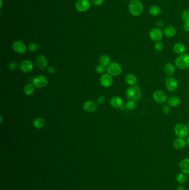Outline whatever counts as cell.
<instances>
[{
    "label": "cell",
    "instance_id": "cell-1",
    "mask_svg": "<svg viewBox=\"0 0 189 190\" xmlns=\"http://www.w3.org/2000/svg\"><path fill=\"white\" fill-rule=\"evenodd\" d=\"M128 9L132 16L138 17L143 13L144 6L140 0H131L128 6Z\"/></svg>",
    "mask_w": 189,
    "mask_h": 190
},
{
    "label": "cell",
    "instance_id": "cell-2",
    "mask_svg": "<svg viewBox=\"0 0 189 190\" xmlns=\"http://www.w3.org/2000/svg\"><path fill=\"white\" fill-rule=\"evenodd\" d=\"M126 96L129 100L138 101L139 99H141V91L140 90L138 86H131L127 90Z\"/></svg>",
    "mask_w": 189,
    "mask_h": 190
},
{
    "label": "cell",
    "instance_id": "cell-3",
    "mask_svg": "<svg viewBox=\"0 0 189 190\" xmlns=\"http://www.w3.org/2000/svg\"><path fill=\"white\" fill-rule=\"evenodd\" d=\"M176 66L180 70H187L189 68V54H182L179 55L175 60V61Z\"/></svg>",
    "mask_w": 189,
    "mask_h": 190
},
{
    "label": "cell",
    "instance_id": "cell-4",
    "mask_svg": "<svg viewBox=\"0 0 189 190\" xmlns=\"http://www.w3.org/2000/svg\"><path fill=\"white\" fill-rule=\"evenodd\" d=\"M107 73L113 76H117L120 75L122 71V68L119 64L115 62H110L107 66Z\"/></svg>",
    "mask_w": 189,
    "mask_h": 190
},
{
    "label": "cell",
    "instance_id": "cell-5",
    "mask_svg": "<svg viewBox=\"0 0 189 190\" xmlns=\"http://www.w3.org/2000/svg\"><path fill=\"white\" fill-rule=\"evenodd\" d=\"M174 132L178 137L184 139L189 135V129L183 123H178L174 127Z\"/></svg>",
    "mask_w": 189,
    "mask_h": 190
},
{
    "label": "cell",
    "instance_id": "cell-6",
    "mask_svg": "<svg viewBox=\"0 0 189 190\" xmlns=\"http://www.w3.org/2000/svg\"><path fill=\"white\" fill-rule=\"evenodd\" d=\"M165 86L168 91L173 92L177 90L178 87V82L174 77H168L165 80Z\"/></svg>",
    "mask_w": 189,
    "mask_h": 190
},
{
    "label": "cell",
    "instance_id": "cell-7",
    "mask_svg": "<svg viewBox=\"0 0 189 190\" xmlns=\"http://www.w3.org/2000/svg\"><path fill=\"white\" fill-rule=\"evenodd\" d=\"M163 34V32L160 29L153 28L149 32V38L154 42H158L162 40Z\"/></svg>",
    "mask_w": 189,
    "mask_h": 190
},
{
    "label": "cell",
    "instance_id": "cell-8",
    "mask_svg": "<svg viewBox=\"0 0 189 190\" xmlns=\"http://www.w3.org/2000/svg\"><path fill=\"white\" fill-rule=\"evenodd\" d=\"M152 97L155 101L159 104H164L167 99L166 95L164 92L161 90L155 91L152 94Z\"/></svg>",
    "mask_w": 189,
    "mask_h": 190
},
{
    "label": "cell",
    "instance_id": "cell-9",
    "mask_svg": "<svg viewBox=\"0 0 189 190\" xmlns=\"http://www.w3.org/2000/svg\"><path fill=\"white\" fill-rule=\"evenodd\" d=\"M48 83V80L45 76L43 75H40L33 79V84L38 88H42L45 87Z\"/></svg>",
    "mask_w": 189,
    "mask_h": 190
},
{
    "label": "cell",
    "instance_id": "cell-10",
    "mask_svg": "<svg viewBox=\"0 0 189 190\" xmlns=\"http://www.w3.org/2000/svg\"><path fill=\"white\" fill-rule=\"evenodd\" d=\"M75 7L77 11L85 12L88 11L91 7V3L89 0H78Z\"/></svg>",
    "mask_w": 189,
    "mask_h": 190
},
{
    "label": "cell",
    "instance_id": "cell-11",
    "mask_svg": "<svg viewBox=\"0 0 189 190\" xmlns=\"http://www.w3.org/2000/svg\"><path fill=\"white\" fill-rule=\"evenodd\" d=\"M100 82L102 86L104 87H109L112 85L113 80L111 75L108 73H105L101 76Z\"/></svg>",
    "mask_w": 189,
    "mask_h": 190
},
{
    "label": "cell",
    "instance_id": "cell-12",
    "mask_svg": "<svg viewBox=\"0 0 189 190\" xmlns=\"http://www.w3.org/2000/svg\"><path fill=\"white\" fill-rule=\"evenodd\" d=\"M13 48L14 51L19 54H24L26 51V46L21 41H16L13 43Z\"/></svg>",
    "mask_w": 189,
    "mask_h": 190
},
{
    "label": "cell",
    "instance_id": "cell-13",
    "mask_svg": "<svg viewBox=\"0 0 189 190\" xmlns=\"http://www.w3.org/2000/svg\"><path fill=\"white\" fill-rule=\"evenodd\" d=\"M36 64H37V67L41 70H45L48 64L47 60L45 56L40 55L37 57L36 60Z\"/></svg>",
    "mask_w": 189,
    "mask_h": 190
},
{
    "label": "cell",
    "instance_id": "cell-14",
    "mask_svg": "<svg viewBox=\"0 0 189 190\" xmlns=\"http://www.w3.org/2000/svg\"><path fill=\"white\" fill-rule=\"evenodd\" d=\"M20 69L24 73H29L33 68V64L31 61L29 60H24L20 64Z\"/></svg>",
    "mask_w": 189,
    "mask_h": 190
},
{
    "label": "cell",
    "instance_id": "cell-15",
    "mask_svg": "<svg viewBox=\"0 0 189 190\" xmlns=\"http://www.w3.org/2000/svg\"><path fill=\"white\" fill-rule=\"evenodd\" d=\"M123 100L119 96H113L110 100V104L112 107L116 109H119L123 106Z\"/></svg>",
    "mask_w": 189,
    "mask_h": 190
},
{
    "label": "cell",
    "instance_id": "cell-16",
    "mask_svg": "<svg viewBox=\"0 0 189 190\" xmlns=\"http://www.w3.org/2000/svg\"><path fill=\"white\" fill-rule=\"evenodd\" d=\"M83 108L88 113H93L97 109L98 106L96 102L89 101L84 104Z\"/></svg>",
    "mask_w": 189,
    "mask_h": 190
},
{
    "label": "cell",
    "instance_id": "cell-17",
    "mask_svg": "<svg viewBox=\"0 0 189 190\" xmlns=\"http://www.w3.org/2000/svg\"><path fill=\"white\" fill-rule=\"evenodd\" d=\"M163 33L168 38H173L176 34V29L172 25H168L163 29Z\"/></svg>",
    "mask_w": 189,
    "mask_h": 190
},
{
    "label": "cell",
    "instance_id": "cell-18",
    "mask_svg": "<svg viewBox=\"0 0 189 190\" xmlns=\"http://www.w3.org/2000/svg\"><path fill=\"white\" fill-rule=\"evenodd\" d=\"M187 144V141L183 138L178 137L174 141L173 146L177 150H182L186 147Z\"/></svg>",
    "mask_w": 189,
    "mask_h": 190
},
{
    "label": "cell",
    "instance_id": "cell-19",
    "mask_svg": "<svg viewBox=\"0 0 189 190\" xmlns=\"http://www.w3.org/2000/svg\"><path fill=\"white\" fill-rule=\"evenodd\" d=\"M180 168L185 174H189V158L183 159L180 162Z\"/></svg>",
    "mask_w": 189,
    "mask_h": 190
},
{
    "label": "cell",
    "instance_id": "cell-20",
    "mask_svg": "<svg viewBox=\"0 0 189 190\" xmlns=\"http://www.w3.org/2000/svg\"><path fill=\"white\" fill-rule=\"evenodd\" d=\"M173 50L176 54L180 55L185 53L187 51V47L183 43H176L174 45Z\"/></svg>",
    "mask_w": 189,
    "mask_h": 190
},
{
    "label": "cell",
    "instance_id": "cell-21",
    "mask_svg": "<svg viewBox=\"0 0 189 190\" xmlns=\"http://www.w3.org/2000/svg\"><path fill=\"white\" fill-rule=\"evenodd\" d=\"M125 81L126 83L130 86H135L137 82V78L135 75L133 73H128L126 75L125 77Z\"/></svg>",
    "mask_w": 189,
    "mask_h": 190
},
{
    "label": "cell",
    "instance_id": "cell-22",
    "mask_svg": "<svg viewBox=\"0 0 189 190\" xmlns=\"http://www.w3.org/2000/svg\"><path fill=\"white\" fill-rule=\"evenodd\" d=\"M164 71L165 73L169 76L174 75L175 72V65L172 63H168L165 64L164 66Z\"/></svg>",
    "mask_w": 189,
    "mask_h": 190
},
{
    "label": "cell",
    "instance_id": "cell-23",
    "mask_svg": "<svg viewBox=\"0 0 189 190\" xmlns=\"http://www.w3.org/2000/svg\"><path fill=\"white\" fill-rule=\"evenodd\" d=\"M162 12V10L160 6L154 5L151 6L149 9V13L152 16H157L160 15Z\"/></svg>",
    "mask_w": 189,
    "mask_h": 190
},
{
    "label": "cell",
    "instance_id": "cell-24",
    "mask_svg": "<svg viewBox=\"0 0 189 190\" xmlns=\"http://www.w3.org/2000/svg\"><path fill=\"white\" fill-rule=\"evenodd\" d=\"M168 104L171 107H177L180 104V99L178 97L176 96H171L168 99Z\"/></svg>",
    "mask_w": 189,
    "mask_h": 190
},
{
    "label": "cell",
    "instance_id": "cell-25",
    "mask_svg": "<svg viewBox=\"0 0 189 190\" xmlns=\"http://www.w3.org/2000/svg\"><path fill=\"white\" fill-rule=\"evenodd\" d=\"M45 121L43 118L38 117L35 119L33 122V126L35 128L41 129L45 126Z\"/></svg>",
    "mask_w": 189,
    "mask_h": 190
},
{
    "label": "cell",
    "instance_id": "cell-26",
    "mask_svg": "<svg viewBox=\"0 0 189 190\" xmlns=\"http://www.w3.org/2000/svg\"><path fill=\"white\" fill-rule=\"evenodd\" d=\"M24 92L26 95H28V96L31 95L35 92V86L31 83L27 84L24 87Z\"/></svg>",
    "mask_w": 189,
    "mask_h": 190
},
{
    "label": "cell",
    "instance_id": "cell-27",
    "mask_svg": "<svg viewBox=\"0 0 189 190\" xmlns=\"http://www.w3.org/2000/svg\"><path fill=\"white\" fill-rule=\"evenodd\" d=\"M110 60H111L109 56H108L107 55H104L101 57L100 60H99V62H100V64H102L106 67L110 62Z\"/></svg>",
    "mask_w": 189,
    "mask_h": 190
},
{
    "label": "cell",
    "instance_id": "cell-28",
    "mask_svg": "<svg viewBox=\"0 0 189 190\" xmlns=\"http://www.w3.org/2000/svg\"><path fill=\"white\" fill-rule=\"evenodd\" d=\"M176 181L178 182V183L180 184H183L184 183H185L187 181V177L186 176V174H185L184 173H180L176 176Z\"/></svg>",
    "mask_w": 189,
    "mask_h": 190
},
{
    "label": "cell",
    "instance_id": "cell-29",
    "mask_svg": "<svg viewBox=\"0 0 189 190\" xmlns=\"http://www.w3.org/2000/svg\"><path fill=\"white\" fill-rule=\"evenodd\" d=\"M181 19L184 23L189 24V10H186L183 12Z\"/></svg>",
    "mask_w": 189,
    "mask_h": 190
},
{
    "label": "cell",
    "instance_id": "cell-30",
    "mask_svg": "<svg viewBox=\"0 0 189 190\" xmlns=\"http://www.w3.org/2000/svg\"><path fill=\"white\" fill-rule=\"evenodd\" d=\"M136 106H137V104H136V101H131V100H130L126 104V107L128 108V110H134V109H135Z\"/></svg>",
    "mask_w": 189,
    "mask_h": 190
},
{
    "label": "cell",
    "instance_id": "cell-31",
    "mask_svg": "<svg viewBox=\"0 0 189 190\" xmlns=\"http://www.w3.org/2000/svg\"><path fill=\"white\" fill-rule=\"evenodd\" d=\"M28 48L29 51H31V52H36L38 50V49L40 48V46L36 43H30L28 45Z\"/></svg>",
    "mask_w": 189,
    "mask_h": 190
},
{
    "label": "cell",
    "instance_id": "cell-32",
    "mask_svg": "<svg viewBox=\"0 0 189 190\" xmlns=\"http://www.w3.org/2000/svg\"><path fill=\"white\" fill-rule=\"evenodd\" d=\"M155 50L157 52H161L164 49V45L163 43L160 42V41H158V42H156L154 45Z\"/></svg>",
    "mask_w": 189,
    "mask_h": 190
},
{
    "label": "cell",
    "instance_id": "cell-33",
    "mask_svg": "<svg viewBox=\"0 0 189 190\" xmlns=\"http://www.w3.org/2000/svg\"><path fill=\"white\" fill-rule=\"evenodd\" d=\"M96 72L98 73H103L105 71V66L102 64H98L96 68Z\"/></svg>",
    "mask_w": 189,
    "mask_h": 190
},
{
    "label": "cell",
    "instance_id": "cell-34",
    "mask_svg": "<svg viewBox=\"0 0 189 190\" xmlns=\"http://www.w3.org/2000/svg\"><path fill=\"white\" fill-rule=\"evenodd\" d=\"M162 111L165 115H169L170 113V108L167 105H164L162 106Z\"/></svg>",
    "mask_w": 189,
    "mask_h": 190
},
{
    "label": "cell",
    "instance_id": "cell-35",
    "mask_svg": "<svg viewBox=\"0 0 189 190\" xmlns=\"http://www.w3.org/2000/svg\"><path fill=\"white\" fill-rule=\"evenodd\" d=\"M9 68L11 70H17L19 68V65L16 62H12L10 64H9Z\"/></svg>",
    "mask_w": 189,
    "mask_h": 190
},
{
    "label": "cell",
    "instance_id": "cell-36",
    "mask_svg": "<svg viewBox=\"0 0 189 190\" xmlns=\"http://www.w3.org/2000/svg\"><path fill=\"white\" fill-rule=\"evenodd\" d=\"M92 2L94 5L100 6L104 2V0H92Z\"/></svg>",
    "mask_w": 189,
    "mask_h": 190
},
{
    "label": "cell",
    "instance_id": "cell-37",
    "mask_svg": "<svg viewBox=\"0 0 189 190\" xmlns=\"http://www.w3.org/2000/svg\"><path fill=\"white\" fill-rule=\"evenodd\" d=\"M105 101V98L104 96L99 97L97 99V102L100 104H103Z\"/></svg>",
    "mask_w": 189,
    "mask_h": 190
},
{
    "label": "cell",
    "instance_id": "cell-38",
    "mask_svg": "<svg viewBox=\"0 0 189 190\" xmlns=\"http://www.w3.org/2000/svg\"><path fill=\"white\" fill-rule=\"evenodd\" d=\"M183 29H184V31L185 32H189V24L184 23V25H183Z\"/></svg>",
    "mask_w": 189,
    "mask_h": 190
},
{
    "label": "cell",
    "instance_id": "cell-39",
    "mask_svg": "<svg viewBox=\"0 0 189 190\" xmlns=\"http://www.w3.org/2000/svg\"><path fill=\"white\" fill-rule=\"evenodd\" d=\"M48 71L49 73H54L56 71V69L52 66H50V67H48Z\"/></svg>",
    "mask_w": 189,
    "mask_h": 190
},
{
    "label": "cell",
    "instance_id": "cell-40",
    "mask_svg": "<svg viewBox=\"0 0 189 190\" xmlns=\"http://www.w3.org/2000/svg\"><path fill=\"white\" fill-rule=\"evenodd\" d=\"M176 190H186V188L183 186H179L176 188Z\"/></svg>",
    "mask_w": 189,
    "mask_h": 190
},
{
    "label": "cell",
    "instance_id": "cell-41",
    "mask_svg": "<svg viewBox=\"0 0 189 190\" xmlns=\"http://www.w3.org/2000/svg\"><path fill=\"white\" fill-rule=\"evenodd\" d=\"M187 144L189 146V136L187 137Z\"/></svg>",
    "mask_w": 189,
    "mask_h": 190
},
{
    "label": "cell",
    "instance_id": "cell-42",
    "mask_svg": "<svg viewBox=\"0 0 189 190\" xmlns=\"http://www.w3.org/2000/svg\"><path fill=\"white\" fill-rule=\"evenodd\" d=\"M187 127H188V128H189V123H188V126H187Z\"/></svg>",
    "mask_w": 189,
    "mask_h": 190
},
{
    "label": "cell",
    "instance_id": "cell-43",
    "mask_svg": "<svg viewBox=\"0 0 189 190\" xmlns=\"http://www.w3.org/2000/svg\"><path fill=\"white\" fill-rule=\"evenodd\" d=\"M188 181H189V177H188Z\"/></svg>",
    "mask_w": 189,
    "mask_h": 190
},
{
    "label": "cell",
    "instance_id": "cell-44",
    "mask_svg": "<svg viewBox=\"0 0 189 190\" xmlns=\"http://www.w3.org/2000/svg\"><path fill=\"white\" fill-rule=\"evenodd\" d=\"M125 1H131V0H125Z\"/></svg>",
    "mask_w": 189,
    "mask_h": 190
},
{
    "label": "cell",
    "instance_id": "cell-45",
    "mask_svg": "<svg viewBox=\"0 0 189 190\" xmlns=\"http://www.w3.org/2000/svg\"><path fill=\"white\" fill-rule=\"evenodd\" d=\"M169 1H173V0H169Z\"/></svg>",
    "mask_w": 189,
    "mask_h": 190
},
{
    "label": "cell",
    "instance_id": "cell-46",
    "mask_svg": "<svg viewBox=\"0 0 189 190\" xmlns=\"http://www.w3.org/2000/svg\"><path fill=\"white\" fill-rule=\"evenodd\" d=\"M140 1H141V0H140Z\"/></svg>",
    "mask_w": 189,
    "mask_h": 190
}]
</instances>
